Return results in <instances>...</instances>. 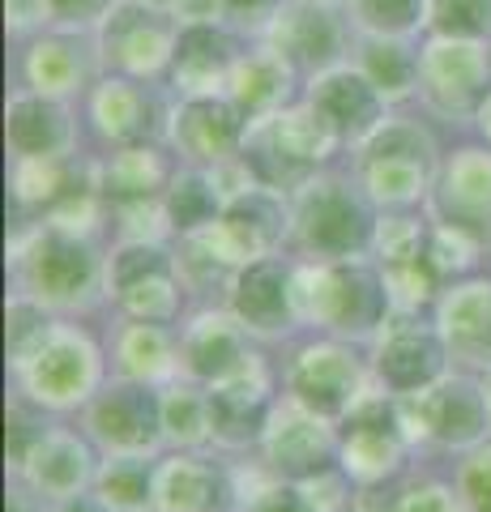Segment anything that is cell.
<instances>
[{"instance_id":"cell-1","label":"cell","mask_w":491,"mask_h":512,"mask_svg":"<svg viewBox=\"0 0 491 512\" xmlns=\"http://www.w3.org/2000/svg\"><path fill=\"white\" fill-rule=\"evenodd\" d=\"M9 291L56 316L99 320L107 312V244L52 218L18 222L9 239Z\"/></svg>"},{"instance_id":"cell-2","label":"cell","mask_w":491,"mask_h":512,"mask_svg":"<svg viewBox=\"0 0 491 512\" xmlns=\"http://www.w3.org/2000/svg\"><path fill=\"white\" fill-rule=\"evenodd\" d=\"M107 380H112V359L103 342V320L94 316H56L43 342L9 363V389L52 419H77Z\"/></svg>"},{"instance_id":"cell-3","label":"cell","mask_w":491,"mask_h":512,"mask_svg":"<svg viewBox=\"0 0 491 512\" xmlns=\"http://www.w3.org/2000/svg\"><path fill=\"white\" fill-rule=\"evenodd\" d=\"M295 316L299 333H334L368 346L393 316V295L372 256H346V261L295 256Z\"/></svg>"},{"instance_id":"cell-4","label":"cell","mask_w":491,"mask_h":512,"mask_svg":"<svg viewBox=\"0 0 491 512\" xmlns=\"http://www.w3.org/2000/svg\"><path fill=\"white\" fill-rule=\"evenodd\" d=\"M291 256L308 261H346V256H372L380 210L363 192L355 171H316L291 192Z\"/></svg>"},{"instance_id":"cell-5","label":"cell","mask_w":491,"mask_h":512,"mask_svg":"<svg viewBox=\"0 0 491 512\" xmlns=\"http://www.w3.org/2000/svg\"><path fill=\"white\" fill-rule=\"evenodd\" d=\"M278 372H282V393L329 423H342L376 389L368 346L334 338V333L304 329L291 342H282Z\"/></svg>"},{"instance_id":"cell-6","label":"cell","mask_w":491,"mask_h":512,"mask_svg":"<svg viewBox=\"0 0 491 512\" xmlns=\"http://www.w3.org/2000/svg\"><path fill=\"white\" fill-rule=\"evenodd\" d=\"M351 171L376 201V210H427L440 171V150L419 120L385 116L376 133L355 146Z\"/></svg>"},{"instance_id":"cell-7","label":"cell","mask_w":491,"mask_h":512,"mask_svg":"<svg viewBox=\"0 0 491 512\" xmlns=\"http://www.w3.org/2000/svg\"><path fill=\"white\" fill-rule=\"evenodd\" d=\"M338 150H342V141L334 137V128L316 116V107L308 99H299L274 111V116L252 120L240 158L257 184L291 197L316 171L334 167Z\"/></svg>"},{"instance_id":"cell-8","label":"cell","mask_w":491,"mask_h":512,"mask_svg":"<svg viewBox=\"0 0 491 512\" xmlns=\"http://www.w3.org/2000/svg\"><path fill=\"white\" fill-rule=\"evenodd\" d=\"M193 291L180 274L171 239H116L107 244V312L180 325L193 312Z\"/></svg>"},{"instance_id":"cell-9","label":"cell","mask_w":491,"mask_h":512,"mask_svg":"<svg viewBox=\"0 0 491 512\" xmlns=\"http://www.w3.org/2000/svg\"><path fill=\"white\" fill-rule=\"evenodd\" d=\"M398 406L423 457L453 461L491 440V397L483 372H470V367H453L432 389L398 397Z\"/></svg>"},{"instance_id":"cell-10","label":"cell","mask_w":491,"mask_h":512,"mask_svg":"<svg viewBox=\"0 0 491 512\" xmlns=\"http://www.w3.org/2000/svg\"><path fill=\"white\" fill-rule=\"evenodd\" d=\"M423 453L410 440L398 397L372 389L363 402L338 423V466L359 491L385 487L402 478L410 466H419Z\"/></svg>"},{"instance_id":"cell-11","label":"cell","mask_w":491,"mask_h":512,"mask_svg":"<svg viewBox=\"0 0 491 512\" xmlns=\"http://www.w3.org/2000/svg\"><path fill=\"white\" fill-rule=\"evenodd\" d=\"M201 256L223 269L231 278L240 265L257 261V256H274L291 248V201L287 192H274L265 184H248L227 197V210L214 227L197 235H184Z\"/></svg>"},{"instance_id":"cell-12","label":"cell","mask_w":491,"mask_h":512,"mask_svg":"<svg viewBox=\"0 0 491 512\" xmlns=\"http://www.w3.org/2000/svg\"><path fill=\"white\" fill-rule=\"evenodd\" d=\"M491 94V43L432 35L419 47V90L427 116L445 124H474Z\"/></svg>"},{"instance_id":"cell-13","label":"cell","mask_w":491,"mask_h":512,"mask_svg":"<svg viewBox=\"0 0 491 512\" xmlns=\"http://www.w3.org/2000/svg\"><path fill=\"white\" fill-rule=\"evenodd\" d=\"M368 363L376 389L393 397L432 389L440 376H449L457 367L449 342L440 338L436 320L427 312H393L368 342Z\"/></svg>"},{"instance_id":"cell-14","label":"cell","mask_w":491,"mask_h":512,"mask_svg":"<svg viewBox=\"0 0 491 512\" xmlns=\"http://www.w3.org/2000/svg\"><path fill=\"white\" fill-rule=\"evenodd\" d=\"M282 397V372H278V346H261L240 372L210 384L214 406V448L227 457L257 453L265 436V423Z\"/></svg>"},{"instance_id":"cell-15","label":"cell","mask_w":491,"mask_h":512,"mask_svg":"<svg viewBox=\"0 0 491 512\" xmlns=\"http://www.w3.org/2000/svg\"><path fill=\"white\" fill-rule=\"evenodd\" d=\"M99 453H163V397L154 384L112 376L77 414Z\"/></svg>"},{"instance_id":"cell-16","label":"cell","mask_w":491,"mask_h":512,"mask_svg":"<svg viewBox=\"0 0 491 512\" xmlns=\"http://www.w3.org/2000/svg\"><path fill=\"white\" fill-rule=\"evenodd\" d=\"M223 303L235 312V320L265 346H282L299 333L295 316V256L274 252L240 265L227 282Z\"/></svg>"},{"instance_id":"cell-17","label":"cell","mask_w":491,"mask_h":512,"mask_svg":"<svg viewBox=\"0 0 491 512\" xmlns=\"http://www.w3.org/2000/svg\"><path fill=\"white\" fill-rule=\"evenodd\" d=\"M99 466H103L99 444L77 427V419H52V427L39 436L26 461L9 474V483L22 487L35 504H56L69 500V495L94 491Z\"/></svg>"},{"instance_id":"cell-18","label":"cell","mask_w":491,"mask_h":512,"mask_svg":"<svg viewBox=\"0 0 491 512\" xmlns=\"http://www.w3.org/2000/svg\"><path fill=\"white\" fill-rule=\"evenodd\" d=\"M176 30L163 18V9L141 5V0H116L99 22V64L107 73L154 82L171 69V47Z\"/></svg>"},{"instance_id":"cell-19","label":"cell","mask_w":491,"mask_h":512,"mask_svg":"<svg viewBox=\"0 0 491 512\" xmlns=\"http://www.w3.org/2000/svg\"><path fill=\"white\" fill-rule=\"evenodd\" d=\"M248 124L252 120L227 94H184V99L167 111L163 141L176 150L180 163L214 171V167H227L240 158Z\"/></svg>"},{"instance_id":"cell-20","label":"cell","mask_w":491,"mask_h":512,"mask_svg":"<svg viewBox=\"0 0 491 512\" xmlns=\"http://www.w3.org/2000/svg\"><path fill=\"white\" fill-rule=\"evenodd\" d=\"M257 457L269 474L287 478V483H308V478L338 466V423L321 419L282 393L265 423Z\"/></svg>"},{"instance_id":"cell-21","label":"cell","mask_w":491,"mask_h":512,"mask_svg":"<svg viewBox=\"0 0 491 512\" xmlns=\"http://www.w3.org/2000/svg\"><path fill=\"white\" fill-rule=\"evenodd\" d=\"M427 214L445 222V227L466 231L491 252V146L487 141H466V146L440 154Z\"/></svg>"},{"instance_id":"cell-22","label":"cell","mask_w":491,"mask_h":512,"mask_svg":"<svg viewBox=\"0 0 491 512\" xmlns=\"http://www.w3.org/2000/svg\"><path fill=\"white\" fill-rule=\"evenodd\" d=\"M154 512H235V470L218 448H163L154 466Z\"/></svg>"},{"instance_id":"cell-23","label":"cell","mask_w":491,"mask_h":512,"mask_svg":"<svg viewBox=\"0 0 491 512\" xmlns=\"http://www.w3.org/2000/svg\"><path fill=\"white\" fill-rule=\"evenodd\" d=\"M176 333H180V376L197 384H218L235 376L265 346L235 320V312L223 299L193 303V312L180 320Z\"/></svg>"},{"instance_id":"cell-24","label":"cell","mask_w":491,"mask_h":512,"mask_svg":"<svg viewBox=\"0 0 491 512\" xmlns=\"http://www.w3.org/2000/svg\"><path fill=\"white\" fill-rule=\"evenodd\" d=\"M167 111L158 103L150 82L120 73H103L99 82L86 90V120L90 133L103 141V150L129 146V141H154L167 133Z\"/></svg>"},{"instance_id":"cell-25","label":"cell","mask_w":491,"mask_h":512,"mask_svg":"<svg viewBox=\"0 0 491 512\" xmlns=\"http://www.w3.org/2000/svg\"><path fill=\"white\" fill-rule=\"evenodd\" d=\"M265 43L291 64L299 77H316L325 69L342 64L346 30L334 5H316V0H287L265 22Z\"/></svg>"},{"instance_id":"cell-26","label":"cell","mask_w":491,"mask_h":512,"mask_svg":"<svg viewBox=\"0 0 491 512\" xmlns=\"http://www.w3.org/2000/svg\"><path fill=\"white\" fill-rule=\"evenodd\" d=\"M432 320L440 338L449 342L453 363L470 372L491 367V269H474L466 278L445 282L432 303Z\"/></svg>"},{"instance_id":"cell-27","label":"cell","mask_w":491,"mask_h":512,"mask_svg":"<svg viewBox=\"0 0 491 512\" xmlns=\"http://www.w3.org/2000/svg\"><path fill=\"white\" fill-rule=\"evenodd\" d=\"M103 342L112 359V376L141 380L163 389L180 376V333L176 325H154V320H133L103 312Z\"/></svg>"},{"instance_id":"cell-28","label":"cell","mask_w":491,"mask_h":512,"mask_svg":"<svg viewBox=\"0 0 491 512\" xmlns=\"http://www.w3.org/2000/svg\"><path fill=\"white\" fill-rule=\"evenodd\" d=\"M304 99L316 107V116L334 128V137L342 146H351V150L368 133H376L380 120L389 116V103L380 99V90L359 73V64H346V60L308 77Z\"/></svg>"},{"instance_id":"cell-29","label":"cell","mask_w":491,"mask_h":512,"mask_svg":"<svg viewBox=\"0 0 491 512\" xmlns=\"http://www.w3.org/2000/svg\"><path fill=\"white\" fill-rule=\"evenodd\" d=\"M94 163V188L103 192L107 205L124 201H158L167 192V184L176 180L180 158L163 137L154 141H129V146L103 150Z\"/></svg>"},{"instance_id":"cell-30","label":"cell","mask_w":491,"mask_h":512,"mask_svg":"<svg viewBox=\"0 0 491 512\" xmlns=\"http://www.w3.org/2000/svg\"><path fill=\"white\" fill-rule=\"evenodd\" d=\"M5 141L13 158H73L82 128L69 111V99L18 90L5 107Z\"/></svg>"},{"instance_id":"cell-31","label":"cell","mask_w":491,"mask_h":512,"mask_svg":"<svg viewBox=\"0 0 491 512\" xmlns=\"http://www.w3.org/2000/svg\"><path fill=\"white\" fill-rule=\"evenodd\" d=\"M240 60V43H235L223 22H193L176 30V47H171V69L167 82L176 94H227L231 69Z\"/></svg>"},{"instance_id":"cell-32","label":"cell","mask_w":491,"mask_h":512,"mask_svg":"<svg viewBox=\"0 0 491 512\" xmlns=\"http://www.w3.org/2000/svg\"><path fill=\"white\" fill-rule=\"evenodd\" d=\"M82 188H94V163H82L77 154L73 158H13V167H9V192H13V205H18L22 222L47 218Z\"/></svg>"},{"instance_id":"cell-33","label":"cell","mask_w":491,"mask_h":512,"mask_svg":"<svg viewBox=\"0 0 491 512\" xmlns=\"http://www.w3.org/2000/svg\"><path fill=\"white\" fill-rule=\"evenodd\" d=\"M440 461L445 457H423L419 466H410L393 483L359 491L355 512H466L453 470Z\"/></svg>"},{"instance_id":"cell-34","label":"cell","mask_w":491,"mask_h":512,"mask_svg":"<svg viewBox=\"0 0 491 512\" xmlns=\"http://www.w3.org/2000/svg\"><path fill=\"white\" fill-rule=\"evenodd\" d=\"M295 82H299V73L265 43L257 52H240V60L231 69V82H227V99L248 120H261L295 103Z\"/></svg>"},{"instance_id":"cell-35","label":"cell","mask_w":491,"mask_h":512,"mask_svg":"<svg viewBox=\"0 0 491 512\" xmlns=\"http://www.w3.org/2000/svg\"><path fill=\"white\" fill-rule=\"evenodd\" d=\"M94 60L73 35H39L22 56V82L35 94H52V99H73L86 94L94 82Z\"/></svg>"},{"instance_id":"cell-36","label":"cell","mask_w":491,"mask_h":512,"mask_svg":"<svg viewBox=\"0 0 491 512\" xmlns=\"http://www.w3.org/2000/svg\"><path fill=\"white\" fill-rule=\"evenodd\" d=\"M163 210H167L171 239H184V235H197L205 227H214V222L223 218L227 192H223V184H218L214 171L180 163L176 180H171L167 192H163Z\"/></svg>"},{"instance_id":"cell-37","label":"cell","mask_w":491,"mask_h":512,"mask_svg":"<svg viewBox=\"0 0 491 512\" xmlns=\"http://www.w3.org/2000/svg\"><path fill=\"white\" fill-rule=\"evenodd\" d=\"M158 397H163V444L167 448H214L210 384L176 376L158 389Z\"/></svg>"},{"instance_id":"cell-38","label":"cell","mask_w":491,"mask_h":512,"mask_svg":"<svg viewBox=\"0 0 491 512\" xmlns=\"http://www.w3.org/2000/svg\"><path fill=\"white\" fill-rule=\"evenodd\" d=\"M359 73L380 90V99L389 107L402 99H415L419 90V52L406 39H389V35H363L359 52H355Z\"/></svg>"},{"instance_id":"cell-39","label":"cell","mask_w":491,"mask_h":512,"mask_svg":"<svg viewBox=\"0 0 491 512\" xmlns=\"http://www.w3.org/2000/svg\"><path fill=\"white\" fill-rule=\"evenodd\" d=\"M158 453H103L94 495L112 512H154Z\"/></svg>"},{"instance_id":"cell-40","label":"cell","mask_w":491,"mask_h":512,"mask_svg":"<svg viewBox=\"0 0 491 512\" xmlns=\"http://www.w3.org/2000/svg\"><path fill=\"white\" fill-rule=\"evenodd\" d=\"M235 470V512H316L299 483L269 474L257 453L231 457Z\"/></svg>"},{"instance_id":"cell-41","label":"cell","mask_w":491,"mask_h":512,"mask_svg":"<svg viewBox=\"0 0 491 512\" xmlns=\"http://www.w3.org/2000/svg\"><path fill=\"white\" fill-rule=\"evenodd\" d=\"M427 231H432V214L427 210H380L376 239H372V261L380 269L419 261L423 248H427Z\"/></svg>"},{"instance_id":"cell-42","label":"cell","mask_w":491,"mask_h":512,"mask_svg":"<svg viewBox=\"0 0 491 512\" xmlns=\"http://www.w3.org/2000/svg\"><path fill=\"white\" fill-rule=\"evenodd\" d=\"M351 18L363 35L410 39L427 26V0H351Z\"/></svg>"},{"instance_id":"cell-43","label":"cell","mask_w":491,"mask_h":512,"mask_svg":"<svg viewBox=\"0 0 491 512\" xmlns=\"http://www.w3.org/2000/svg\"><path fill=\"white\" fill-rule=\"evenodd\" d=\"M52 325H56V312H47L43 303L9 291V299H5V367L30 355Z\"/></svg>"},{"instance_id":"cell-44","label":"cell","mask_w":491,"mask_h":512,"mask_svg":"<svg viewBox=\"0 0 491 512\" xmlns=\"http://www.w3.org/2000/svg\"><path fill=\"white\" fill-rule=\"evenodd\" d=\"M427 30L491 43V0H427Z\"/></svg>"},{"instance_id":"cell-45","label":"cell","mask_w":491,"mask_h":512,"mask_svg":"<svg viewBox=\"0 0 491 512\" xmlns=\"http://www.w3.org/2000/svg\"><path fill=\"white\" fill-rule=\"evenodd\" d=\"M52 427V414L30 406L22 393L9 389V402H5V470L13 474L26 461V453L39 444V436Z\"/></svg>"},{"instance_id":"cell-46","label":"cell","mask_w":491,"mask_h":512,"mask_svg":"<svg viewBox=\"0 0 491 512\" xmlns=\"http://www.w3.org/2000/svg\"><path fill=\"white\" fill-rule=\"evenodd\" d=\"M449 470H453L457 491H462L466 512H491V440H483L479 448H470L462 457H453Z\"/></svg>"},{"instance_id":"cell-47","label":"cell","mask_w":491,"mask_h":512,"mask_svg":"<svg viewBox=\"0 0 491 512\" xmlns=\"http://www.w3.org/2000/svg\"><path fill=\"white\" fill-rule=\"evenodd\" d=\"M112 5L116 0H47L52 22H60V26H94V22L107 18Z\"/></svg>"},{"instance_id":"cell-48","label":"cell","mask_w":491,"mask_h":512,"mask_svg":"<svg viewBox=\"0 0 491 512\" xmlns=\"http://www.w3.org/2000/svg\"><path fill=\"white\" fill-rule=\"evenodd\" d=\"M171 18L176 26H193V22H223L231 18L227 13V0H171Z\"/></svg>"},{"instance_id":"cell-49","label":"cell","mask_w":491,"mask_h":512,"mask_svg":"<svg viewBox=\"0 0 491 512\" xmlns=\"http://www.w3.org/2000/svg\"><path fill=\"white\" fill-rule=\"evenodd\" d=\"M5 22L9 30H39L43 22H52V9H47V0H5Z\"/></svg>"},{"instance_id":"cell-50","label":"cell","mask_w":491,"mask_h":512,"mask_svg":"<svg viewBox=\"0 0 491 512\" xmlns=\"http://www.w3.org/2000/svg\"><path fill=\"white\" fill-rule=\"evenodd\" d=\"M39 512H112L94 491L82 495H69V500H56V504H39Z\"/></svg>"},{"instance_id":"cell-51","label":"cell","mask_w":491,"mask_h":512,"mask_svg":"<svg viewBox=\"0 0 491 512\" xmlns=\"http://www.w3.org/2000/svg\"><path fill=\"white\" fill-rule=\"evenodd\" d=\"M278 5L282 0H227V13L231 18H240V22H248V18H274L278 13Z\"/></svg>"},{"instance_id":"cell-52","label":"cell","mask_w":491,"mask_h":512,"mask_svg":"<svg viewBox=\"0 0 491 512\" xmlns=\"http://www.w3.org/2000/svg\"><path fill=\"white\" fill-rule=\"evenodd\" d=\"M5 512H39V504L30 500L22 487H13V483H9V508H5Z\"/></svg>"},{"instance_id":"cell-53","label":"cell","mask_w":491,"mask_h":512,"mask_svg":"<svg viewBox=\"0 0 491 512\" xmlns=\"http://www.w3.org/2000/svg\"><path fill=\"white\" fill-rule=\"evenodd\" d=\"M474 133H479V141L491 146V94H487V103L479 107V116H474Z\"/></svg>"},{"instance_id":"cell-54","label":"cell","mask_w":491,"mask_h":512,"mask_svg":"<svg viewBox=\"0 0 491 512\" xmlns=\"http://www.w3.org/2000/svg\"><path fill=\"white\" fill-rule=\"evenodd\" d=\"M141 5H154V9H171V0H141Z\"/></svg>"},{"instance_id":"cell-55","label":"cell","mask_w":491,"mask_h":512,"mask_svg":"<svg viewBox=\"0 0 491 512\" xmlns=\"http://www.w3.org/2000/svg\"><path fill=\"white\" fill-rule=\"evenodd\" d=\"M483 384H487V397H491V367H487V372H483Z\"/></svg>"},{"instance_id":"cell-56","label":"cell","mask_w":491,"mask_h":512,"mask_svg":"<svg viewBox=\"0 0 491 512\" xmlns=\"http://www.w3.org/2000/svg\"><path fill=\"white\" fill-rule=\"evenodd\" d=\"M316 5H338V0H316Z\"/></svg>"}]
</instances>
